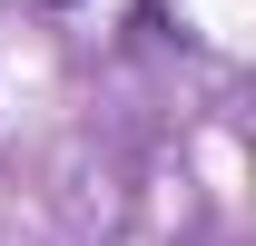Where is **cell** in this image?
Listing matches in <instances>:
<instances>
[{
  "label": "cell",
  "mask_w": 256,
  "mask_h": 246,
  "mask_svg": "<svg viewBox=\"0 0 256 246\" xmlns=\"http://www.w3.org/2000/svg\"><path fill=\"white\" fill-rule=\"evenodd\" d=\"M50 10H79V0H50Z\"/></svg>",
  "instance_id": "obj_1"
}]
</instances>
